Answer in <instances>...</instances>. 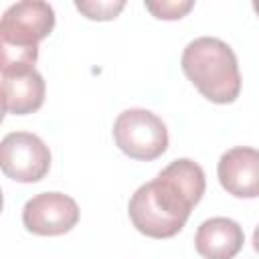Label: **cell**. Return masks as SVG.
<instances>
[{
	"label": "cell",
	"instance_id": "cell-2",
	"mask_svg": "<svg viewBox=\"0 0 259 259\" xmlns=\"http://www.w3.org/2000/svg\"><path fill=\"white\" fill-rule=\"evenodd\" d=\"M55 28V10L49 2L24 0L8 6L0 16V75H18L34 69L38 42Z\"/></svg>",
	"mask_w": 259,
	"mask_h": 259
},
{
	"label": "cell",
	"instance_id": "cell-5",
	"mask_svg": "<svg viewBox=\"0 0 259 259\" xmlns=\"http://www.w3.org/2000/svg\"><path fill=\"white\" fill-rule=\"evenodd\" d=\"M51 168L49 146L30 132H10L0 140V170L10 180L32 184Z\"/></svg>",
	"mask_w": 259,
	"mask_h": 259
},
{
	"label": "cell",
	"instance_id": "cell-7",
	"mask_svg": "<svg viewBox=\"0 0 259 259\" xmlns=\"http://www.w3.org/2000/svg\"><path fill=\"white\" fill-rule=\"evenodd\" d=\"M221 186L237 198L259 194V154L255 148L237 146L227 150L217 166Z\"/></svg>",
	"mask_w": 259,
	"mask_h": 259
},
{
	"label": "cell",
	"instance_id": "cell-8",
	"mask_svg": "<svg viewBox=\"0 0 259 259\" xmlns=\"http://www.w3.org/2000/svg\"><path fill=\"white\" fill-rule=\"evenodd\" d=\"M245 243L241 225L227 217H212L200 223L194 235V247L202 259H233Z\"/></svg>",
	"mask_w": 259,
	"mask_h": 259
},
{
	"label": "cell",
	"instance_id": "cell-1",
	"mask_svg": "<svg viewBox=\"0 0 259 259\" xmlns=\"http://www.w3.org/2000/svg\"><path fill=\"white\" fill-rule=\"evenodd\" d=\"M204 188V170L188 158H178L132 194L130 221L146 237L170 239L182 231Z\"/></svg>",
	"mask_w": 259,
	"mask_h": 259
},
{
	"label": "cell",
	"instance_id": "cell-10",
	"mask_svg": "<svg viewBox=\"0 0 259 259\" xmlns=\"http://www.w3.org/2000/svg\"><path fill=\"white\" fill-rule=\"evenodd\" d=\"M75 8L91 20H111L125 8V2L123 0H83V2H75Z\"/></svg>",
	"mask_w": 259,
	"mask_h": 259
},
{
	"label": "cell",
	"instance_id": "cell-3",
	"mask_svg": "<svg viewBox=\"0 0 259 259\" xmlns=\"http://www.w3.org/2000/svg\"><path fill=\"white\" fill-rule=\"evenodd\" d=\"M184 75L212 103H233L241 93V73L233 49L214 36H200L186 45L180 59Z\"/></svg>",
	"mask_w": 259,
	"mask_h": 259
},
{
	"label": "cell",
	"instance_id": "cell-11",
	"mask_svg": "<svg viewBox=\"0 0 259 259\" xmlns=\"http://www.w3.org/2000/svg\"><path fill=\"white\" fill-rule=\"evenodd\" d=\"M194 6L192 0H160V2H146V8L160 20H178Z\"/></svg>",
	"mask_w": 259,
	"mask_h": 259
},
{
	"label": "cell",
	"instance_id": "cell-4",
	"mask_svg": "<svg viewBox=\"0 0 259 259\" xmlns=\"http://www.w3.org/2000/svg\"><path fill=\"white\" fill-rule=\"evenodd\" d=\"M113 140L117 148L142 162L160 158L168 148L166 123L148 109H125L113 121Z\"/></svg>",
	"mask_w": 259,
	"mask_h": 259
},
{
	"label": "cell",
	"instance_id": "cell-9",
	"mask_svg": "<svg viewBox=\"0 0 259 259\" xmlns=\"http://www.w3.org/2000/svg\"><path fill=\"white\" fill-rule=\"evenodd\" d=\"M45 93L47 85L36 69L0 79V97L4 109L14 115H28L40 109L45 103Z\"/></svg>",
	"mask_w": 259,
	"mask_h": 259
},
{
	"label": "cell",
	"instance_id": "cell-6",
	"mask_svg": "<svg viewBox=\"0 0 259 259\" xmlns=\"http://www.w3.org/2000/svg\"><path fill=\"white\" fill-rule=\"evenodd\" d=\"M79 223L77 202L63 192H40L26 200L22 208V225L38 237H57L69 233Z\"/></svg>",
	"mask_w": 259,
	"mask_h": 259
},
{
	"label": "cell",
	"instance_id": "cell-13",
	"mask_svg": "<svg viewBox=\"0 0 259 259\" xmlns=\"http://www.w3.org/2000/svg\"><path fill=\"white\" fill-rule=\"evenodd\" d=\"M2 206H4V196H2V190H0V212H2Z\"/></svg>",
	"mask_w": 259,
	"mask_h": 259
},
{
	"label": "cell",
	"instance_id": "cell-12",
	"mask_svg": "<svg viewBox=\"0 0 259 259\" xmlns=\"http://www.w3.org/2000/svg\"><path fill=\"white\" fill-rule=\"evenodd\" d=\"M4 119V103H2V97H0V123Z\"/></svg>",
	"mask_w": 259,
	"mask_h": 259
}]
</instances>
